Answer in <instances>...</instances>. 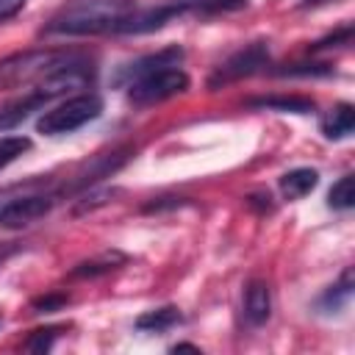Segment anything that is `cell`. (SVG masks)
Masks as SVG:
<instances>
[{"label": "cell", "mask_w": 355, "mask_h": 355, "mask_svg": "<svg viewBox=\"0 0 355 355\" xmlns=\"http://www.w3.org/2000/svg\"><path fill=\"white\" fill-rule=\"evenodd\" d=\"M103 114V100L92 92L86 94H75L69 100H64L61 105L44 111L36 122V130L44 136H61V133H72L78 128H83L86 122L97 119Z\"/></svg>", "instance_id": "obj_3"}, {"label": "cell", "mask_w": 355, "mask_h": 355, "mask_svg": "<svg viewBox=\"0 0 355 355\" xmlns=\"http://www.w3.org/2000/svg\"><path fill=\"white\" fill-rule=\"evenodd\" d=\"M55 327H47V330H33V336L28 338V344H25V349H31V352H47L50 347H53V341H55Z\"/></svg>", "instance_id": "obj_17"}, {"label": "cell", "mask_w": 355, "mask_h": 355, "mask_svg": "<svg viewBox=\"0 0 355 355\" xmlns=\"http://www.w3.org/2000/svg\"><path fill=\"white\" fill-rule=\"evenodd\" d=\"M25 3H28V0H0V22L8 19V17H14L17 11H22Z\"/></svg>", "instance_id": "obj_19"}, {"label": "cell", "mask_w": 355, "mask_h": 355, "mask_svg": "<svg viewBox=\"0 0 355 355\" xmlns=\"http://www.w3.org/2000/svg\"><path fill=\"white\" fill-rule=\"evenodd\" d=\"M83 61L86 58L75 50H53V47L14 53V55L0 58V89H19L28 83H42L53 78L55 72L69 69Z\"/></svg>", "instance_id": "obj_1"}, {"label": "cell", "mask_w": 355, "mask_h": 355, "mask_svg": "<svg viewBox=\"0 0 355 355\" xmlns=\"http://www.w3.org/2000/svg\"><path fill=\"white\" fill-rule=\"evenodd\" d=\"M327 202L336 211H347V208L355 205V180H352V175H344L338 183H333V189L327 194Z\"/></svg>", "instance_id": "obj_15"}, {"label": "cell", "mask_w": 355, "mask_h": 355, "mask_svg": "<svg viewBox=\"0 0 355 355\" xmlns=\"http://www.w3.org/2000/svg\"><path fill=\"white\" fill-rule=\"evenodd\" d=\"M355 128V108L349 103H338L333 111L322 116V133L327 139H344Z\"/></svg>", "instance_id": "obj_9"}, {"label": "cell", "mask_w": 355, "mask_h": 355, "mask_svg": "<svg viewBox=\"0 0 355 355\" xmlns=\"http://www.w3.org/2000/svg\"><path fill=\"white\" fill-rule=\"evenodd\" d=\"M349 294H352V272L347 269V272L341 275V280L324 291V297L319 300V305H322L324 311H338V308L349 300Z\"/></svg>", "instance_id": "obj_13"}, {"label": "cell", "mask_w": 355, "mask_h": 355, "mask_svg": "<svg viewBox=\"0 0 355 355\" xmlns=\"http://www.w3.org/2000/svg\"><path fill=\"white\" fill-rule=\"evenodd\" d=\"M319 183V175L316 169H308V166H300V169H291L280 178V191L288 197V200H300L305 197L308 191H313Z\"/></svg>", "instance_id": "obj_10"}, {"label": "cell", "mask_w": 355, "mask_h": 355, "mask_svg": "<svg viewBox=\"0 0 355 355\" xmlns=\"http://www.w3.org/2000/svg\"><path fill=\"white\" fill-rule=\"evenodd\" d=\"M180 322V311L175 305H164V308H155V311H147L136 319V327L139 330H150V333H161V330H169Z\"/></svg>", "instance_id": "obj_11"}, {"label": "cell", "mask_w": 355, "mask_h": 355, "mask_svg": "<svg viewBox=\"0 0 355 355\" xmlns=\"http://www.w3.org/2000/svg\"><path fill=\"white\" fill-rule=\"evenodd\" d=\"M180 58H183V50H180L178 44L164 47V50H158V53H153V55H144V58H139V61L122 67L119 75H116V83H133L136 78H141V75H147V72H155V69H164V67H178Z\"/></svg>", "instance_id": "obj_7"}, {"label": "cell", "mask_w": 355, "mask_h": 355, "mask_svg": "<svg viewBox=\"0 0 355 355\" xmlns=\"http://www.w3.org/2000/svg\"><path fill=\"white\" fill-rule=\"evenodd\" d=\"M0 324H3V316H0Z\"/></svg>", "instance_id": "obj_22"}, {"label": "cell", "mask_w": 355, "mask_h": 355, "mask_svg": "<svg viewBox=\"0 0 355 355\" xmlns=\"http://www.w3.org/2000/svg\"><path fill=\"white\" fill-rule=\"evenodd\" d=\"M17 252V244L14 241H6V244H0V263L6 261V258H11Z\"/></svg>", "instance_id": "obj_21"}, {"label": "cell", "mask_w": 355, "mask_h": 355, "mask_svg": "<svg viewBox=\"0 0 355 355\" xmlns=\"http://www.w3.org/2000/svg\"><path fill=\"white\" fill-rule=\"evenodd\" d=\"M272 313V291L263 280H250L244 288V319L247 324L258 327Z\"/></svg>", "instance_id": "obj_8"}, {"label": "cell", "mask_w": 355, "mask_h": 355, "mask_svg": "<svg viewBox=\"0 0 355 355\" xmlns=\"http://www.w3.org/2000/svg\"><path fill=\"white\" fill-rule=\"evenodd\" d=\"M28 150H31V139L28 136H3L0 139V169H6L8 164H14Z\"/></svg>", "instance_id": "obj_16"}, {"label": "cell", "mask_w": 355, "mask_h": 355, "mask_svg": "<svg viewBox=\"0 0 355 355\" xmlns=\"http://www.w3.org/2000/svg\"><path fill=\"white\" fill-rule=\"evenodd\" d=\"M338 42H341V44H349V42H352V28H349V25H347V28H341L338 33H333V36H327V39L316 42V44H313V50H324V47H333V44L338 47Z\"/></svg>", "instance_id": "obj_18"}, {"label": "cell", "mask_w": 355, "mask_h": 355, "mask_svg": "<svg viewBox=\"0 0 355 355\" xmlns=\"http://www.w3.org/2000/svg\"><path fill=\"white\" fill-rule=\"evenodd\" d=\"M125 0H72L61 17L53 19V33H116L122 17L128 14Z\"/></svg>", "instance_id": "obj_2"}, {"label": "cell", "mask_w": 355, "mask_h": 355, "mask_svg": "<svg viewBox=\"0 0 355 355\" xmlns=\"http://www.w3.org/2000/svg\"><path fill=\"white\" fill-rule=\"evenodd\" d=\"M53 205H55V194H25V197L8 200L0 208V225L8 230L25 227V225L42 219L44 214H50Z\"/></svg>", "instance_id": "obj_6"}, {"label": "cell", "mask_w": 355, "mask_h": 355, "mask_svg": "<svg viewBox=\"0 0 355 355\" xmlns=\"http://www.w3.org/2000/svg\"><path fill=\"white\" fill-rule=\"evenodd\" d=\"M269 64V50L263 42H255V44H247L244 50L233 53L214 75H211V86L216 89L219 83H230V80H239V78H247L252 72H258L261 67Z\"/></svg>", "instance_id": "obj_5"}, {"label": "cell", "mask_w": 355, "mask_h": 355, "mask_svg": "<svg viewBox=\"0 0 355 355\" xmlns=\"http://www.w3.org/2000/svg\"><path fill=\"white\" fill-rule=\"evenodd\" d=\"M128 97L130 103L136 105H153V103H161V100H169L180 92L189 89V75L178 67H164V69H155V72H147L141 78H136L133 83H128Z\"/></svg>", "instance_id": "obj_4"}, {"label": "cell", "mask_w": 355, "mask_h": 355, "mask_svg": "<svg viewBox=\"0 0 355 355\" xmlns=\"http://www.w3.org/2000/svg\"><path fill=\"white\" fill-rule=\"evenodd\" d=\"M53 305H64V297H47V300H36V308H53Z\"/></svg>", "instance_id": "obj_20"}, {"label": "cell", "mask_w": 355, "mask_h": 355, "mask_svg": "<svg viewBox=\"0 0 355 355\" xmlns=\"http://www.w3.org/2000/svg\"><path fill=\"white\" fill-rule=\"evenodd\" d=\"M122 261H125V255H119V252H103L100 258L83 261L72 275H75V277H94V275H103V272L116 269V263H122Z\"/></svg>", "instance_id": "obj_14"}, {"label": "cell", "mask_w": 355, "mask_h": 355, "mask_svg": "<svg viewBox=\"0 0 355 355\" xmlns=\"http://www.w3.org/2000/svg\"><path fill=\"white\" fill-rule=\"evenodd\" d=\"M250 105L255 108H277V111H294V114H308L313 111V100L308 97H261V100H250Z\"/></svg>", "instance_id": "obj_12"}]
</instances>
